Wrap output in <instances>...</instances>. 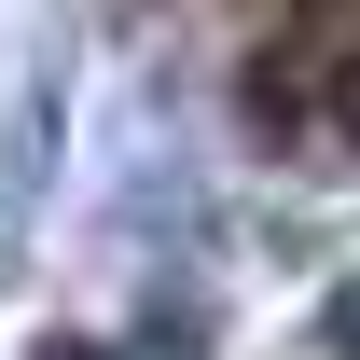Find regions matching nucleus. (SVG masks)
Returning <instances> with one entry per match:
<instances>
[{
	"mask_svg": "<svg viewBox=\"0 0 360 360\" xmlns=\"http://www.w3.org/2000/svg\"><path fill=\"white\" fill-rule=\"evenodd\" d=\"M42 360H111V347H84V333H56V347H42Z\"/></svg>",
	"mask_w": 360,
	"mask_h": 360,
	"instance_id": "obj_1",
	"label": "nucleus"
}]
</instances>
